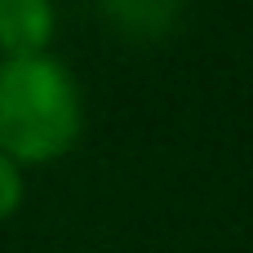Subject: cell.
Instances as JSON below:
<instances>
[{
	"instance_id": "1",
	"label": "cell",
	"mask_w": 253,
	"mask_h": 253,
	"mask_svg": "<svg viewBox=\"0 0 253 253\" xmlns=\"http://www.w3.org/2000/svg\"><path fill=\"white\" fill-rule=\"evenodd\" d=\"M80 133V93L62 62L4 58L0 62V151L9 160H53Z\"/></svg>"
},
{
	"instance_id": "2",
	"label": "cell",
	"mask_w": 253,
	"mask_h": 253,
	"mask_svg": "<svg viewBox=\"0 0 253 253\" xmlns=\"http://www.w3.org/2000/svg\"><path fill=\"white\" fill-rule=\"evenodd\" d=\"M53 36V4L49 0H0V49L9 58L44 53Z\"/></svg>"
},
{
	"instance_id": "4",
	"label": "cell",
	"mask_w": 253,
	"mask_h": 253,
	"mask_svg": "<svg viewBox=\"0 0 253 253\" xmlns=\"http://www.w3.org/2000/svg\"><path fill=\"white\" fill-rule=\"evenodd\" d=\"M18 200H22V173H18V165L0 151V218H9V213L18 209Z\"/></svg>"
},
{
	"instance_id": "3",
	"label": "cell",
	"mask_w": 253,
	"mask_h": 253,
	"mask_svg": "<svg viewBox=\"0 0 253 253\" xmlns=\"http://www.w3.org/2000/svg\"><path fill=\"white\" fill-rule=\"evenodd\" d=\"M107 13L129 31H165L182 0H102Z\"/></svg>"
}]
</instances>
